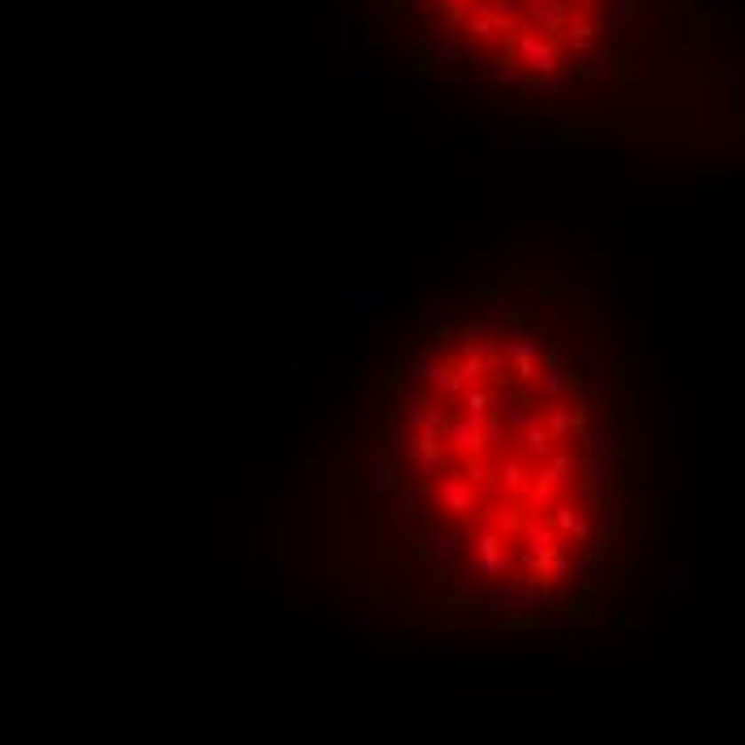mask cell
Instances as JSON below:
<instances>
[{
	"instance_id": "obj_5",
	"label": "cell",
	"mask_w": 745,
	"mask_h": 745,
	"mask_svg": "<svg viewBox=\"0 0 745 745\" xmlns=\"http://www.w3.org/2000/svg\"><path fill=\"white\" fill-rule=\"evenodd\" d=\"M467 309H472L467 300H424L420 305V330L424 335H446L455 326L458 313H467Z\"/></svg>"
},
{
	"instance_id": "obj_22",
	"label": "cell",
	"mask_w": 745,
	"mask_h": 745,
	"mask_svg": "<svg viewBox=\"0 0 745 745\" xmlns=\"http://www.w3.org/2000/svg\"><path fill=\"white\" fill-rule=\"evenodd\" d=\"M553 502H557V493L544 480H535L527 488V510H531V514H549V510H557Z\"/></svg>"
},
{
	"instance_id": "obj_25",
	"label": "cell",
	"mask_w": 745,
	"mask_h": 745,
	"mask_svg": "<svg viewBox=\"0 0 745 745\" xmlns=\"http://www.w3.org/2000/svg\"><path fill=\"white\" fill-rule=\"evenodd\" d=\"M484 352H488V338L463 335L458 338V347H455V361H476V356H484Z\"/></svg>"
},
{
	"instance_id": "obj_10",
	"label": "cell",
	"mask_w": 745,
	"mask_h": 745,
	"mask_svg": "<svg viewBox=\"0 0 745 745\" xmlns=\"http://www.w3.org/2000/svg\"><path fill=\"white\" fill-rule=\"evenodd\" d=\"M535 480H544L553 493H566L570 488V480H575V458L570 455H561V450H553V455L540 463V476Z\"/></svg>"
},
{
	"instance_id": "obj_14",
	"label": "cell",
	"mask_w": 745,
	"mask_h": 745,
	"mask_svg": "<svg viewBox=\"0 0 745 745\" xmlns=\"http://www.w3.org/2000/svg\"><path fill=\"white\" fill-rule=\"evenodd\" d=\"M553 527H557V531H566V535H575L578 544H587V540H591V527H587V519H578L570 505H557V510H553Z\"/></svg>"
},
{
	"instance_id": "obj_12",
	"label": "cell",
	"mask_w": 745,
	"mask_h": 745,
	"mask_svg": "<svg viewBox=\"0 0 745 745\" xmlns=\"http://www.w3.org/2000/svg\"><path fill=\"white\" fill-rule=\"evenodd\" d=\"M458 467H463V476H467L472 484H484V488H493V493L502 488L497 472H493V467H488L480 455H463V458H458Z\"/></svg>"
},
{
	"instance_id": "obj_15",
	"label": "cell",
	"mask_w": 745,
	"mask_h": 745,
	"mask_svg": "<svg viewBox=\"0 0 745 745\" xmlns=\"http://www.w3.org/2000/svg\"><path fill=\"white\" fill-rule=\"evenodd\" d=\"M484 519L493 523V531H497L502 540H510V535H519V531H523V514H519V510H502V505H493V510H484Z\"/></svg>"
},
{
	"instance_id": "obj_2",
	"label": "cell",
	"mask_w": 745,
	"mask_h": 745,
	"mask_svg": "<svg viewBox=\"0 0 745 745\" xmlns=\"http://www.w3.org/2000/svg\"><path fill=\"white\" fill-rule=\"evenodd\" d=\"M433 497H437V505H441L446 514H455V519L476 514V505H480V497H476V484L467 480V476H455V472H441V476H437Z\"/></svg>"
},
{
	"instance_id": "obj_8",
	"label": "cell",
	"mask_w": 745,
	"mask_h": 745,
	"mask_svg": "<svg viewBox=\"0 0 745 745\" xmlns=\"http://www.w3.org/2000/svg\"><path fill=\"white\" fill-rule=\"evenodd\" d=\"M488 373H497L488 356H476V361H455V382H450V394L463 399V394H467V390H476L480 377H488Z\"/></svg>"
},
{
	"instance_id": "obj_31",
	"label": "cell",
	"mask_w": 745,
	"mask_h": 745,
	"mask_svg": "<svg viewBox=\"0 0 745 745\" xmlns=\"http://www.w3.org/2000/svg\"><path fill=\"white\" fill-rule=\"evenodd\" d=\"M476 283L484 288V266H472V274H467V288H476Z\"/></svg>"
},
{
	"instance_id": "obj_30",
	"label": "cell",
	"mask_w": 745,
	"mask_h": 745,
	"mask_svg": "<svg viewBox=\"0 0 745 745\" xmlns=\"http://www.w3.org/2000/svg\"><path fill=\"white\" fill-rule=\"evenodd\" d=\"M399 505H403L408 519H420V497H416L411 488H399Z\"/></svg>"
},
{
	"instance_id": "obj_27",
	"label": "cell",
	"mask_w": 745,
	"mask_h": 745,
	"mask_svg": "<svg viewBox=\"0 0 745 745\" xmlns=\"http://www.w3.org/2000/svg\"><path fill=\"white\" fill-rule=\"evenodd\" d=\"M578 369L591 377L596 385H608V377H604V361L596 356V352H587V356H578Z\"/></svg>"
},
{
	"instance_id": "obj_21",
	"label": "cell",
	"mask_w": 745,
	"mask_h": 745,
	"mask_svg": "<svg viewBox=\"0 0 745 745\" xmlns=\"http://www.w3.org/2000/svg\"><path fill=\"white\" fill-rule=\"evenodd\" d=\"M540 343L535 338H527V335H519V338H510L505 343V356H510V364H519V361H540Z\"/></svg>"
},
{
	"instance_id": "obj_19",
	"label": "cell",
	"mask_w": 745,
	"mask_h": 745,
	"mask_svg": "<svg viewBox=\"0 0 745 745\" xmlns=\"http://www.w3.org/2000/svg\"><path fill=\"white\" fill-rule=\"evenodd\" d=\"M535 382H540V394H544L549 403H561V394H566V373H561L553 361L540 369V377H535Z\"/></svg>"
},
{
	"instance_id": "obj_7",
	"label": "cell",
	"mask_w": 745,
	"mask_h": 745,
	"mask_svg": "<svg viewBox=\"0 0 745 745\" xmlns=\"http://www.w3.org/2000/svg\"><path fill=\"white\" fill-rule=\"evenodd\" d=\"M531 604V591H527V583L523 578H505L502 587L488 596V613H519V608H527Z\"/></svg>"
},
{
	"instance_id": "obj_18",
	"label": "cell",
	"mask_w": 745,
	"mask_h": 745,
	"mask_svg": "<svg viewBox=\"0 0 745 745\" xmlns=\"http://www.w3.org/2000/svg\"><path fill=\"white\" fill-rule=\"evenodd\" d=\"M458 403H463V416H467V420H480V424H488V408H493V394H488V390H480V385H476V390H467Z\"/></svg>"
},
{
	"instance_id": "obj_6",
	"label": "cell",
	"mask_w": 745,
	"mask_h": 745,
	"mask_svg": "<svg viewBox=\"0 0 745 745\" xmlns=\"http://www.w3.org/2000/svg\"><path fill=\"white\" fill-rule=\"evenodd\" d=\"M364 458H369V493H390V488H399V476H394L385 450L377 446V437L364 446Z\"/></svg>"
},
{
	"instance_id": "obj_17",
	"label": "cell",
	"mask_w": 745,
	"mask_h": 745,
	"mask_svg": "<svg viewBox=\"0 0 745 745\" xmlns=\"http://www.w3.org/2000/svg\"><path fill=\"white\" fill-rule=\"evenodd\" d=\"M429 549H433V557L437 561H446V566L463 557V544H458L455 531H429Z\"/></svg>"
},
{
	"instance_id": "obj_3",
	"label": "cell",
	"mask_w": 745,
	"mask_h": 745,
	"mask_svg": "<svg viewBox=\"0 0 745 745\" xmlns=\"http://www.w3.org/2000/svg\"><path fill=\"white\" fill-rule=\"evenodd\" d=\"M472 570H476L480 578L510 575V553H505V540L493 527H480V535H476V557H472Z\"/></svg>"
},
{
	"instance_id": "obj_16",
	"label": "cell",
	"mask_w": 745,
	"mask_h": 745,
	"mask_svg": "<svg viewBox=\"0 0 745 745\" xmlns=\"http://www.w3.org/2000/svg\"><path fill=\"white\" fill-rule=\"evenodd\" d=\"M497 480H502L505 493H527V488H531V484H527V472H523V458H519V455L505 458L502 472H497Z\"/></svg>"
},
{
	"instance_id": "obj_13",
	"label": "cell",
	"mask_w": 745,
	"mask_h": 745,
	"mask_svg": "<svg viewBox=\"0 0 745 745\" xmlns=\"http://www.w3.org/2000/svg\"><path fill=\"white\" fill-rule=\"evenodd\" d=\"M450 382H455V364H446V361H429V364H424V390H429L433 399L450 394Z\"/></svg>"
},
{
	"instance_id": "obj_1",
	"label": "cell",
	"mask_w": 745,
	"mask_h": 745,
	"mask_svg": "<svg viewBox=\"0 0 745 745\" xmlns=\"http://www.w3.org/2000/svg\"><path fill=\"white\" fill-rule=\"evenodd\" d=\"M403 463L420 484H437V476L446 472V455H441V437L408 429L403 433Z\"/></svg>"
},
{
	"instance_id": "obj_11",
	"label": "cell",
	"mask_w": 745,
	"mask_h": 745,
	"mask_svg": "<svg viewBox=\"0 0 745 745\" xmlns=\"http://www.w3.org/2000/svg\"><path fill=\"white\" fill-rule=\"evenodd\" d=\"M502 424L505 429H531V424H540V416L523 403V394H519V385H505V408H502Z\"/></svg>"
},
{
	"instance_id": "obj_4",
	"label": "cell",
	"mask_w": 745,
	"mask_h": 745,
	"mask_svg": "<svg viewBox=\"0 0 745 745\" xmlns=\"http://www.w3.org/2000/svg\"><path fill=\"white\" fill-rule=\"evenodd\" d=\"M446 446L455 450L458 458L463 455H480L484 446H488V424H480V420H467V416H455L450 424H446Z\"/></svg>"
},
{
	"instance_id": "obj_28",
	"label": "cell",
	"mask_w": 745,
	"mask_h": 745,
	"mask_svg": "<svg viewBox=\"0 0 745 745\" xmlns=\"http://www.w3.org/2000/svg\"><path fill=\"white\" fill-rule=\"evenodd\" d=\"M549 570H553V578H566L570 570H575V561H570V553L553 549V557H549Z\"/></svg>"
},
{
	"instance_id": "obj_20",
	"label": "cell",
	"mask_w": 745,
	"mask_h": 745,
	"mask_svg": "<svg viewBox=\"0 0 745 745\" xmlns=\"http://www.w3.org/2000/svg\"><path fill=\"white\" fill-rule=\"evenodd\" d=\"M544 429L557 437V441H566V437L575 433V416L561 408V403H549V416H544Z\"/></svg>"
},
{
	"instance_id": "obj_9",
	"label": "cell",
	"mask_w": 745,
	"mask_h": 745,
	"mask_svg": "<svg viewBox=\"0 0 745 745\" xmlns=\"http://www.w3.org/2000/svg\"><path fill=\"white\" fill-rule=\"evenodd\" d=\"M553 441H557V437L549 433V429H544V420H540V424H531V429L519 433L514 455H519V458H540V463H544V458L553 455Z\"/></svg>"
},
{
	"instance_id": "obj_23",
	"label": "cell",
	"mask_w": 745,
	"mask_h": 745,
	"mask_svg": "<svg viewBox=\"0 0 745 745\" xmlns=\"http://www.w3.org/2000/svg\"><path fill=\"white\" fill-rule=\"evenodd\" d=\"M446 424H450V420H446V408H441V399H433V394H429V408H424V433L441 437V433H446Z\"/></svg>"
},
{
	"instance_id": "obj_29",
	"label": "cell",
	"mask_w": 745,
	"mask_h": 745,
	"mask_svg": "<svg viewBox=\"0 0 745 745\" xmlns=\"http://www.w3.org/2000/svg\"><path fill=\"white\" fill-rule=\"evenodd\" d=\"M535 377H540V364H535V361H519V364H514V382H519V385L535 382Z\"/></svg>"
},
{
	"instance_id": "obj_26",
	"label": "cell",
	"mask_w": 745,
	"mask_h": 745,
	"mask_svg": "<svg viewBox=\"0 0 745 745\" xmlns=\"http://www.w3.org/2000/svg\"><path fill=\"white\" fill-rule=\"evenodd\" d=\"M352 300H356V305H352V317H364V313L373 309V300H382V288H356Z\"/></svg>"
},
{
	"instance_id": "obj_24",
	"label": "cell",
	"mask_w": 745,
	"mask_h": 745,
	"mask_svg": "<svg viewBox=\"0 0 745 745\" xmlns=\"http://www.w3.org/2000/svg\"><path fill=\"white\" fill-rule=\"evenodd\" d=\"M424 356H420V352H408V356H403V377H408V385L411 390H424Z\"/></svg>"
}]
</instances>
